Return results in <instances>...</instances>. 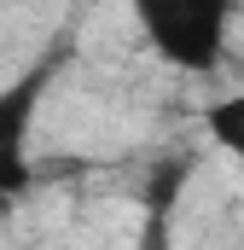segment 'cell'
Returning <instances> with one entry per match:
<instances>
[{
  "instance_id": "1",
  "label": "cell",
  "mask_w": 244,
  "mask_h": 250,
  "mask_svg": "<svg viewBox=\"0 0 244 250\" xmlns=\"http://www.w3.org/2000/svg\"><path fill=\"white\" fill-rule=\"evenodd\" d=\"M128 12L163 64L181 76H209L227 53L239 0H128Z\"/></svg>"
},
{
  "instance_id": "2",
  "label": "cell",
  "mask_w": 244,
  "mask_h": 250,
  "mask_svg": "<svg viewBox=\"0 0 244 250\" xmlns=\"http://www.w3.org/2000/svg\"><path fill=\"white\" fill-rule=\"evenodd\" d=\"M41 93H47V64L0 87V192L6 198L35 187L29 134H35V117H41Z\"/></svg>"
},
{
  "instance_id": "3",
  "label": "cell",
  "mask_w": 244,
  "mask_h": 250,
  "mask_svg": "<svg viewBox=\"0 0 244 250\" xmlns=\"http://www.w3.org/2000/svg\"><path fill=\"white\" fill-rule=\"evenodd\" d=\"M186 175H192V163H186V157H163V163L151 169V181H145L140 250H175L169 227H175V204H181V192H186Z\"/></svg>"
},
{
  "instance_id": "4",
  "label": "cell",
  "mask_w": 244,
  "mask_h": 250,
  "mask_svg": "<svg viewBox=\"0 0 244 250\" xmlns=\"http://www.w3.org/2000/svg\"><path fill=\"white\" fill-rule=\"evenodd\" d=\"M203 134H209L227 157H239V163H244V93H221V99H209V105H203Z\"/></svg>"
},
{
  "instance_id": "5",
  "label": "cell",
  "mask_w": 244,
  "mask_h": 250,
  "mask_svg": "<svg viewBox=\"0 0 244 250\" xmlns=\"http://www.w3.org/2000/svg\"><path fill=\"white\" fill-rule=\"evenodd\" d=\"M12 204H18V198H6V192H0V221H6V215H12Z\"/></svg>"
}]
</instances>
